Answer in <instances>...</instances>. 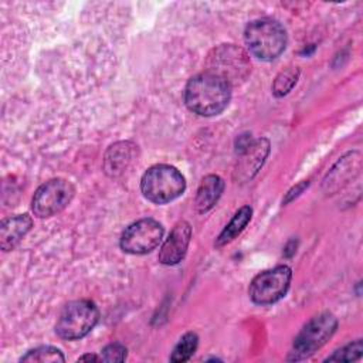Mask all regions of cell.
I'll list each match as a JSON object with an SVG mask.
<instances>
[{"label":"cell","mask_w":363,"mask_h":363,"mask_svg":"<svg viewBox=\"0 0 363 363\" xmlns=\"http://www.w3.org/2000/svg\"><path fill=\"white\" fill-rule=\"evenodd\" d=\"M231 99V85L218 75L201 72L191 77L184 89L186 106L200 116L221 113Z\"/></svg>","instance_id":"cell-1"},{"label":"cell","mask_w":363,"mask_h":363,"mask_svg":"<svg viewBox=\"0 0 363 363\" xmlns=\"http://www.w3.org/2000/svg\"><path fill=\"white\" fill-rule=\"evenodd\" d=\"M244 41L254 57L262 61H271L284 52L288 38L281 23L264 17L247 24L244 30Z\"/></svg>","instance_id":"cell-2"},{"label":"cell","mask_w":363,"mask_h":363,"mask_svg":"<svg viewBox=\"0 0 363 363\" xmlns=\"http://www.w3.org/2000/svg\"><path fill=\"white\" fill-rule=\"evenodd\" d=\"M184 189V176L170 164H155L149 167L140 180L142 194L155 204L173 201L183 194Z\"/></svg>","instance_id":"cell-3"},{"label":"cell","mask_w":363,"mask_h":363,"mask_svg":"<svg viewBox=\"0 0 363 363\" xmlns=\"http://www.w3.org/2000/svg\"><path fill=\"white\" fill-rule=\"evenodd\" d=\"M337 319L330 312H320L311 318L294 339L292 349L286 360L298 362L308 359L320 349L335 333Z\"/></svg>","instance_id":"cell-4"},{"label":"cell","mask_w":363,"mask_h":363,"mask_svg":"<svg viewBox=\"0 0 363 363\" xmlns=\"http://www.w3.org/2000/svg\"><path fill=\"white\" fill-rule=\"evenodd\" d=\"M99 311L96 305L88 299H78L67 303L61 311L55 332L61 339L77 340L86 336L98 323Z\"/></svg>","instance_id":"cell-5"},{"label":"cell","mask_w":363,"mask_h":363,"mask_svg":"<svg viewBox=\"0 0 363 363\" xmlns=\"http://www.w3.org/2000/svg\"><path fill=\"white\" fill-rule=\"evenodd\" d=\"M207 72L221 77L233 86L245 81L251 72V62L242 48L234 44H223L208 54Z\"/></svg>","instance_id":"cell-6"},{"label":"cell","mask_w":363,"mask_h":363,"mask_svg":"<svg viewBox=\"0 0 363 363\" xmlns=\"http://www.w3.org/2000/svg\"><path fill=\"white\" fill-rule=\"evenodd\" d=\"M292 271L286 265H278L262 271L250 284L248 295L257 305H271L285 296L289 289Z\"/></svg>","instance_id":"cell-7"},{"label":"cell","mask_w":363,"mask_h":363,"mask_svg":"<svg viewBox=\"0 0 363 363\" xmlns=\"http://www.w3.org/2000/svg\"><path fill=\"white\" fill-rule=\"evenodd\" d=\"M75 187L71 182L57 177L43 183L34 193L31 208L34 216L40 218L51 217L62 211L72 200Z\"/></svg>","instance_id":"cell-8"},{"label":"cell","mask_w":363,"mask_h":363,"mask_svg":"<svg viewBox=\"0 0 363 363\" xmlns=\"http://www.w3.org/2000/svg\"><path fill=\"white\" fill-rule=\"evenodd\" d=\"M163 237V227L155 218H140L129 224L122 235L119 245L123 252L143 255L155 250Z\"/></svg>","instance_id":"cell-9"},{"label":"cell","mask_w":363,"mask_h":363,"mask_svg":"<svg viewBox=\"0 0 363 363\" xmlns=\"http://www.w3.org/2000/svg\"><path fill=\"white\" fill-rule=\"evenodd\" d=\"M190 238H191L190 224L184 220H180L179 223H176V225L172 228L169 237L166 238V241L160 248L159 261L163 265L179 264L187 252Z\"/></svg>","instance_id":"cell-10"},{"label":"cell","mask_w":363,"mask_h":363,"mask_svg":"<svg viewBox=\"0 0 363 363\" xmlns=\"http://www.w3.org/2000/svg\"><path fill=\"white\" fill-rule=\"evenodd\" d=\"M138 160V146L123 140L111 145L104 156V170L111 177L122 176Z\"/></svg>","instance_id":"cell-11"},{"label":"cell","mask_w":363,"mask_h":363,"mask_svg":"<svg viewBox=\"0 0 363 363\" xmlns=\"http://www.w3.org/2000/svg\"><path fill=\"white\" fill-rule=\"evenodd\" d=\"M269 153V142L264 138L251 140V143L240 152V159L235 169V176L238 180H248L255 176L259 167L264 164Z\"/></svg>","instance_id":"cell-12"},{"label":"cell","mask_w":363,"mask_h":363,"mask_svg":"<svg viewBox=\"0 0 363 363\" xmlns=\"http://www.w3.org/2000/svg\"><path fill=\"white\" fill-rule=\"evenodd\" d=\"M33 220L28 214H17L9 217L0 224V248L11 251L30 231Z\"/></svg>","instance_id":"cell-13"},{"label":"cell","mask_w":363,"mask_h":363,"mask_svg":"<svg viewBox=\"0 0 363 363\" xmlns=\"http://www.w3.org/2000/svg\"><path fill=\"white\" fill-rule=\"evenodd\" d=\"M360 169V153L359 152H350L345 155L328 173V176L323 180V187L326 191H335L339 187H342L353 174H357Z\"/></svg>","instance_id":"cell-14"},{"label":"cell","mask_w":363,"mask_h":363,"mask_svg":"<svg viewBox=\"0 0 363 363\" xmlns=\"http://www.w3.org/2000/svg\"><path fill=\"white\" fill-rule=\"evenodd\" d=\"M224 190V182L217 174H208L203 177L200 186L197 189V194L194 199V206L197 213L204 214L210 211L221 197Z\"/></svg>","instance_id":"cell-15"},{"label":"cell","mask_w":363,"mask_h":363,"mask_svg":"<svg viewBox=\"0 0 363 363\" xmlns=\"http://www.w3.org/2000/svg\"><path fill=\"white\" fill-rule=\"evenodd\" d=\"M252 216V208L250 206H242L230 220V223L223 228V231L216 238V247H223L231 242L250 223Z\"/></svg>","instance_id":"cell-16"},{"label":"cell","mask_w":363,"mask_h":363,"mask_svg":"<svg viewBox=\"0 0 363 363\" xmlns=\"http://www.w3.org/2000/svg\"><path fill=\"white\" fill-rule=\"evenodd\" d=\"M20 362L28 363H58L65 362L62 352L52 346H38L28 350L24 356L20 357Z\"/></svg>","instance_id":"cell-17"},{"label":"cell","mask_w":363,"mask_h":363,"mask_svg":"<svg viewBox=\"0 0 363 363\" xmlns=\"http://www.w3.org/2000/svg\"><path fill=\"white\" fill-rule=\"evenodd\" d=\"M197 345H199V336L194 332L184 333L177 342V345L174 346L170 354V362H174V363L187 362L196 352Z\"/></svg>","instance_id":"cell-18"},{"label":"cell","mask_w":363,"mask_h":363,"mask_svg":"<svg viewBox=\"0 0 363 363\" xmlns=\"http://www.w3.org/2000/svg\"><path fill=\"white\" fill-rule=\"evenodd\" d=\"M298 78H299V69L295 68V67H289V68L281 71L274 79L272 94L277 98H281V96L286 95L294 88Z\"/></svg>","instance_id":"cell-19"},{"label":"cell","mask_w":363,"mask_h":363,"mask_svg":"<svg viewBox=\"0 0 363 363\" xmlns=\"http://www.w3.org/2000/svg\"><path fill=\"white\" fill-rule=\"evenodd\" d=\"M363 352V345H362V339H356L347 345H345L343 347L335 350L330 356H328L325 359V362H353L360 359Z\"/></svg>","instance_id":"cell-20"},{"label":"cell","mask_w":363,"mask_h":363,"mask_svg":"<svg viewBox=\"0 0 363 363\" xmlns=\"http://www.w3.org/2000/svg\"><path fill=\"white\" fill-rule=\"evenodd\" d=\"M126 347L122 343H109L102 349L101 360L104 362H123L126 359Z\"/></svg>","instance_id":"cell-21"},{"label":"cell","mask_w":363,"mask_h":363,"mask_svg":"<svg viewBox=\"0 0 363 363\" xmlns=\"http://www.w3.org/2000/svg\"><path fill=\"white\" fill-rule=\"evenodd\" d=\"M308 182H301L299 184H296L294 189H291L288 193H286V197H285V200H284V204H286V203H289V201H292L294 200V197H296V196H299L301 194V191H303V189L305 187H308Z\"/></svg>","instance_id":"cell-22"},{"label":"cell","mask_w":363,"mask_h":363,"mask_svg":"<svg viewBox=\"0 0 363 363\" xmlns=\"http://www.w3.org/2000/svg\"><path fill=\"white\" fill-rule=\"evenodd\" d=\"M86 360L98 362V360H101V357H98V356H95V354H84V356L78 357V362H86Z\"/></svg>","instance_id":"cell-23"}]
</instances>
